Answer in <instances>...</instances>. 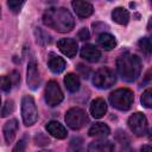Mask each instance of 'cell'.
<instances>
[{"mask_svg": "<svg viewBox=\"0 0 152 152\" xmlns=\"http://www.w3.org/2000/svg\"><path fill=\"white\" fill-rule=\"evenodd\" d=\"M43 21L46 26L62 33L70 32L75 25V20L71 13L64 7H55L46 10L43 14Z\"/></svg>", "mask_w": 152, "mask_h": 152, "instance_id": "1", "label": "cell"}, {"mask_svg": "<svg viewBox=\"0 0 152 152\" xmlns=\"http://www.w3.org/2000/svg\"><path fill=\"white\" fill-rule=\"evenodd\" d=\"M116 70L121 78L126 82L135 81L141 72V62L138 56L126 52L118 57Z\"/></svg>", "mask_w": 152, "mask_h": 152, "instance_id": "2", "label": "cell"}, {"mask_svg": "<svg viewBox=\"0 0 152 152\" xmlns=\"http://www.w3.org/2000/svg\"><path fill=\"white\" fill-rule=\"evenodd\" d=\"M134 101L133 91L128 88H119L110 93L109 102L110 104L119 110H128Z\"/></svg>", "mask_w": 152, "mask_h": 152, "instance_id": "3", "label": "cell"}, {"mask_svg": "<svg viewBox=\"0 0 152 152\" xmlns=\"http://www.w3.org/2000/svg\"><path fill=\"white\" fill-rule=\"evenodd\" d=\"M21 116L26 126H32L38 119V109L32 96L25 95L21 100Z\"/></svg>", "mask_w": 152, "mask_h": 152, "instance_id": "4", "label": "cell"}, {"mask_svg": "<svg viewBox=\"0 0 152 152\" xmlns=\"http://www.w3.org/2000/svg\"><path fill=\"white\" fill-rule=\"evenodd\" d=\"M115 81H116V76L114 71L110 70L109 68L99 69L93 77V83L99 89H108L112 86H114Z\"/></svg>", "mask_w": 152, "mask_h": 152, "instance_id": "5", "label": "cell"}, {"mask_svg": "<svg viewBox=\"0 0 152 152\" xmlns=\"http://www.w3.org/2000/svg\"><path fill=\"white\" fill-rule=\"evenodd\" d=\"M65 122L71 129H80L88 122V116L86 112L81 108L74 107L65 113Z\"/></svg>", "mask_w": 152, "mask_h": 152, "instance_id": "6", "label": "cell"}, {"mask_svg": "<svg viewBox=\"0 0 152 152\" xmlns=\"http://www.w3.org/2000/svg\"><path fill=\"white\" fill-rule=\"evenodd\" d=\"M128 127L137 135L142 137L148 131V122L142 113H134L128 118Z\"/></svg>", "mask_w": 152, "mask_h": 152, "instance_id": "7", "label": "cell"}, {"mask_svg": "<svg viewBox=\"0 0 152 152\" xmlns=\"http://www.w3.org/2000/svg\"><path fill=\"white\" fill-rule=\"evenodd\" d=\"M45 101L50 107L58 106L63 101V93L56 81H49L45 87Z\"/></svg>", "mask_w": 152, "mask_h": 152, "instance_id": "8", "label": "cell"}, {"mask_svg": "<svg viewBox=\"0 0 152 152\" xmlns=\"http://www.w3.org/2000/svg\"><path fill=\"white\" fill-rule=\"evenodd\" d=\"M27 86L30 89L36 90L38 89L39 84H40V77H39V71H38V66L37 63L34 61H31L27 65Z\"/></svg>", "mask_w": 152, "mask_h": 152, "instance_id": "9", "label": "cell"}, {"mask_svg": "<svg viewBox=\"0 0 152 152\" xmlns=\"http://www.w3.org/2000/svg\"><path fill=\"white\" fill-rule=\"evenodd\" d=\"M57 48L66 57H74L77 53V43L72 38H62L57 42Z\"/></svg>", "mask_w": 152, "mask_h": 152, "instance_id": "10", "label": "cell"}, {"mask_svg": "<svg viewBox=\"0 0 152 152\" xmlns=\"http://www.w3.org/2000/svg\"><path fill=\"white\" fill-rule=\"evenodd\" d=\"M71 6H72L75 13L80 18H87V17L91 15L93 12H94L93 6L89 2L84 1V0H72L71 1Z\"/></svg>", "mask_w": 152, "mask_h": 152, "instance_id": "11", "label": "cell"}, {"mask_svg": "<svg viewBox=\"0 0 152 152\" xmlns=\"http://www.w3.org/2000/svg\"><path fill=\"white\" fill-rule=\"evenodd\" d=\"M81 57H82L83 59L88 61V62L94 63V62H97V61L100 59L101 52H100V50H99L96 46H94V45H91V44H86V45L81 49Z\"/></svg>", "mask_w": 152, "mask_h": 152, "instance_id": "12", "label": "cell"}, {"mask_svg": "<svg viewBox=\"0 0 152 152\" xmlns=\"http://www.w3.org/2000/svg\"><path fill=\"white\" fill-rule=\"evenodd\" d=\"M18 132V121L15 119H11L4 125V138L7 145L12 144Z\"/></svg>", "mask_w": 152, "mask_h": 152, "instance_id": "13", "label": "cell"}, {"mask_svg": "<svg viewBox=\"0 0 152 152\" xmlns=\"http://www.w3.org/2000/svg\"><path fill=\"white\" fill-rule=\"evenodd\" d=\"M45 128H46L48 133H50L52 137H55L57 139H64L66 137V129H65V127L62 124H59L58 121H55V120L49 121L46 124Z\"/></svg>", "mask_w": 152, "mask_h": 152, "instance_id": "14", "label": "cell"}, {"mask_svg": "<svg viewBox=\"0 0 152 152\" xmlns=\"http://www.w3.org/2000/svg\"><path fill=\"white\" fill-rule=\"evenodd\" d=\"M89 110H90V114H91L95 119H100V118H102V116L106 114V112H107V103H106V101H104L103 99H101V97L95 99V100L90 103Z\"/></svg>", "mask_w": 152, "mask_h": 152, "instance_id": "15", "label": "cell"}, {"mask_svg": "<svg viewBox=\"0 0 152 152\" xmlns=\"http://www.w3.org/2000/svg\"><path fill=\"white\" fill-rule=\"evenodd\" d=\"M114 150V144L108 140H95L89 144V152H110Z\"/></svg>", "mask_w": 152, "mask_h": 152, "instance_id": "16", "label": "cell"}, {"mask_svg": "<svg viewBox=\"0 0 152 152\" xmlns=\"http://www.w3.org/2000/svg\"><path fill=\"white\" fill-rule=\"evenodd\" d=\"M109 133H110L109 127L103 122H96L91 125L88 131V134L90 137H96V138H104L109 135Z\"/></svg>", "mask_w": 152, "mask_h": 152, "instance_id": "17", "label": "cell"}, {"mask_svg": "<svg viewBox=\"0 0 152 152\" xmlns=\"http://www.w3.org/2000/svg\"><path fill=\"white\" fill-rule=\"evenodd\" d=\"M97 44H99L102 49L109 51V50H112V49L115 48L116 40H115V38H114L110 33L102 32V33H100L99 37H97Z\"/></svg>", "mask_w": 152, "mask_h": 152, "instance_id": "18", "label": "cell"}, {"mask_svg": "<svg viewBox=\"0 0 152 152\" xmlns=\"http://www.w3.org/2000/svg\"><path fill=\"white\" fill-rule=\"evenodd\" d=\"M112 19L120 25H126L129 20V13L124 7H116L112 12Z\"/></svg>", "mask_w": 152, "mask_h": 152, "instance_id": "19", "label": "cell"}, {"mask_svg": "<svg viewBox=\"0 0 152 152\" xmlns=\"http://www.w3.org/2000/svg\"><path fill=\"white\" fill-rule=\"evenodd\" d=\"M48 65L50 68V70L55 74H61L64 69H65V61L62 58V57H58V56H52L49 62H48Z\"/></svg>", "mask_w": 152, "mask_h": 152, "instance_id": "20", "label": "cell"}, {"mask_svg": "<svg viewBox=\"0 0 152 152\" xmlns=\"http://www.w3.org/2000/svg\"><path fill=\"white\" fill-rule=\"evenodd\" d=\"M64 84H65V88L71 91V93H76L78 89H80V78L77 75L70 72L65 77H64Z\"/></svg>", "mask_w": 152, "mask_h": 152, "instance_id": "21", "label": "cell"}, {"mask_svg": "<svg viewBox=\"0 0 152 152\" xmlns=\"http://www.w3.org/2000/svg\"><path fill=\"white\" fill-rule=\"evenodd\" d=\"M34 36H36V40L38 44L40 45H48L51 43V37L48 32H45L44 30H42L40 27H36L34 30Z\"/></svg>", "mask_w": 152, "mask_h": 152, "instance_id": "22", "label": "cell"}, {"mask_svg": "<svg viewBox=\"0 0 152 152\" xmlns=\"http://www.w3.org/2000/svg\"><path fill=\"white\" fill-rule=\"evenodd\" d=\"M140 100H141V103H142L146 108H151V107H152V90H151V88L146 89V90L142 93Z\"/></svg>", "mask_w": 152, "mask_h": 152, "instance_id": "23", "label": "cell"}, {"mask_svg": "<svg viewBox=\"0 0 152 152\" xmlns=\"http://www.w3.org/2000/svg\"><path fill=\"white\" fill-rule=\"evenodd\" d=\"M13 112H14V101H13V100H7V101L5 102V104H4L2 109H1L0 115L5 118V116H7V115L12 114Z\"/></svg>", "mask_w": 152, "mask_h": 152, "instance_id": "24", "label": "cell"}, {"mask_svg": "<svg viewBox=\"0 0 152 152\" xmlns=\"http://www.w3.org/2000/svg\"><path fill=\"white\" fill-rule=\"evenodd\" d=\"M138 45H139V48H140L145 53L148 55V53L151 52V40H150V38H147V37L141 38V39L139 40Z\"/></svg>", "mask_w": 152, "mask_h": 152, "instance_id": "25", "label": "cell"}, {"mask_svg": "<svg viewBox=\"0 0 152 152\" xmlns=\"http://www.w3.org/2000/svg\"><path fill=\"white\" fill-rule=\"evenodd\" d=\"M12 87V81L8 76H0V89L4 91H10Z\"/></svg>", "mask_w": 152, "mask_h": 152, "instance_id": "26", "label": "cell"}, {"mask_svg": "<svg viewBox=\"0 0 152 152\" xmlns=\"http://www.w3.org/2000/svg\"><path fill=\"white\" fill-rule=\"evenodd\" d=\"M25 0H7V5L12 12H19Z\"/></svg>", "mask_w": 152, "mask_h": 152, "instance_id": "27", "label": "cell"}, {"mask_svg": "<svg viewBox=\"0 0 152 152\" xmlns=\"http://www.w3.org/2000/svg\"><path fill=\"white\" fill-rule=\"evenodd\" d=\"M115 140H116L118 142H120L121 145H124V144H128V142H129V137L126 134V132L119 129V131L115 133Z\"/></svg>", "mask_w": 152, "mask_h": 152, "instance_id": "28", "label": "cell"}, {"mask_svg": "<svg viewBox=\"0 0 152 152\" xmlns=\"http://www.w3.org/2000/svg\"><path fill=\"white\" fill-rule=\"evenodd\" d=\"M34 142H36V145H38V146H45V145H49V144H50V140H49V138L45 137L43 133H38V134H36V137H34Z\"/></svg>", "mask_w": 152, "mask_h": 152, "instance_id": "29", "label": "cell"}, {"mask_svg": "<svg viewBox=\"0 0 152 152\" xmlns=\"http://www.w3.org/2000/svg\"><path fill=\"white\" fill-rule=\"evenodd\" d=\"M76 69H77V72H78L83 78H88V77H89L90 69H89L88 66H86V65H83V64H78V65L76 66Z\"/></svg>", "mask_w": 152, "mask_h": 152, "instance_id": "30", "label": "cell"}, {"mask_svg": "<svg viewBox=\"0 0 152 152\" xmlns=\"http://www.w3.org/2000/svg\"><path fill=\"white\" fill-rule=\"evenodd\" d=\"M78 38L81 39V40H87V39H89V31H88V28H86V27H83V28H81L80 30V32H78Z\"/></svg>", "mask_w": 152, "mask_h": 152, "instance_id": "31", "label": "cell"}, {"mask_svg": "<svg viewBox=\"0 0 152 152\" xmlns=\"http://www.w3.org/2000/svg\"><path fill=\"white\" fill-rule=\"evenodd\" d=\"M26 148V142H25V138L24 139H21L17 145H15V147L13 148V152H21V151H24Z\"/></svg>", "mask_w": 152, "mask_h": 152, "instance_id": "32", "label": "cell"}, {"mask_svg": "<svg viewBox=\"0 0 152 152\" xmlns=\"http://www.w3.org/2000/svg\"><path fill=\"white\" fill-rule=\"evenodd\" d=\"M10 78H11V81H12V83L13 84H19V82H20V75H19V72L18 71H12L11 72V76H10Z\"/></svg>", "mask_w": 152, "mask_h": 152, "instance_id": "33", "label": "cell"}, {"mask_svg": "<svg viewBox=\"0 0 152 152\" xmlns=\"http://www.w3.org/2000/svg\"><path fill=\"white\" fill-rule=\"evenodd\" d=\"M145 150H151V146H142L141 151H145Z\"/></svg>", "mask_w": 152, "mask_h": 152, "instance_id": "34", "label": "cell"}, {"mask_svg": "<svg viewBox=\"0 0 152 152\" xmlns=\"http://www.w3.org/2000/svg\"><path fill=\"white\" fill-rule=\"evenodd\" d=\"M0 104H1V97H0Z\"/></svg>", "mask_w": 152, "mask_h": 152, "instance_id": "35", "label": "cell"}]
</instances>
